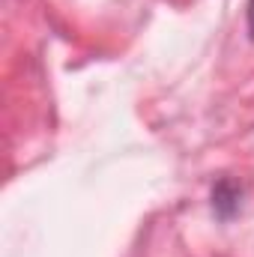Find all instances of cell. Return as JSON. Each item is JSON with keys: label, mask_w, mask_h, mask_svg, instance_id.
Returning <instances> with one entry per match:
<instances>
[{"label": "cell", "mask_w": 254, "mask_h": 257, "mask_svg": "<svg viewBox=\"0 0 254 257\" xmlns=\"http://www.w3.org/2000/svg\"><path fill=\"white\" fill-rule=\"evenodd\" d=\"M242 206V189L233 183V180H221L215 189H212V209L218 218H233Z\"/></svg>", "instance_id": "6da1fadb"}, {"label": "cell", "mask_w": 254, "mask_h": 257, "mask_svg": "<svg viewBox=\"0 0 254 257\" xmlns=\"http://www.w3.org/2000/svg\"><path fill=\"white\" fill-rule=\"evenodd\" d=\"M248 30L254 36V0H248Z\"/></svg>", "instance_id": "7a4b0ae2"}]
</instances>
